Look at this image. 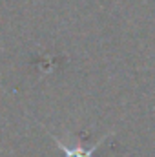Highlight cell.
Masks as SVG:
<instances>
[{"mask_svg":"<svg viewBox=\"0 0 155 157\" xmlns=\"http://www.w3.org/2000/svg\"><path fill=\"white\" fill-rule=\"evenodd\" d=\"M46 133H47V135L55 141L57 148L64 154V157H93V154L97 152V148H99V146H100V144H102V143H104V141H106L112 133H113V132H110V133L102 135V137H100V139H99L93 146H89V148H84L78 141H75V143H70V141H68V143H66V141H62L60 137H57L55 133H51L47 128H46Z\"/></svg>","mask_w":155,"mask_h":157,"instance_id":"obj_1","label":"cell"}]
</instances>
